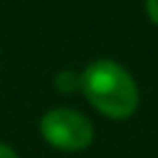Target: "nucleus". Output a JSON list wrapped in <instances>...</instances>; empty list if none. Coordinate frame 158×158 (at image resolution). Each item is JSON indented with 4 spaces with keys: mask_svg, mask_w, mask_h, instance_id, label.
<instances>
[{
    "mask_svg": "<svg viewBox=\"0 0 158 158\" xmlns=\"http://www.w3.org/2000/svg\"><path fill=\"white\" fill-rule=\"evenodd\" d=\"M81 91L89 104L109 118H128L138 106V86L131 74L111 62L96 59L81 74Z\"/></svg>",
    "mask_w": 158,
    "mask_h": 158,
    "instance_id": "obj_1",
    "label": "nucleus"
},
{
    "mask_svg": "<svg viewBox=\"0 0 158 158\" xmlns=\"http://www.w3.org/2000/svg\"><path fill=\"white\" fill-rule=\"evenodd\" d=\"M40 133L59 151H81L91 143V121L74 109H52L40 118Z\"/></svg>",
    "mask_w": 158,
    "mask_h": 158,
    "instance_id": "obj_2",
    "label": "nucleus"
},
{
    "mask_svg": "<svg viewBox=\"0 0 158 158\" xmlns=\"http://www.w3.org/2000/svg\"><path fill=\"white\" fill-rule=\"evenodd\" d=\"M54 84H57V89H59V91H74V89H79V86H81V77H79V74H74V72H59Z\"/></svg>",
    "mask_w": 158,
    "mask_h": 158,
    "instance_id": "obj_3",
    "label": "nucleus"
},
{
    "mask_svg": "<svg viewBox=\"0 0 158 158\" xmlns=\"http://www.w3.org/2000/svg\"><path fill=\"white\" fill-rule=\"evenodd\" d=\"M146 10H148V17L158 25V0H146Z\"/></svg>",
    "mask_w": 158,
    "mask_h": 158,
    "instance_id": "obj_4",
    "label": "nucleus"
},
{
    "mask_svg": "<svg viewBox=\"0 0 158 158\" xmlns=\"http://www.w3.org/2000/svg\"><path fill=\"white\" fill-rule=\"evenodd\" d=\"M0 158H17V153L10 148V146H5V143H0Z\"/></svg>",
    "mask_w": 158,
    "mask_h": 158,
    "instance_id": "obj_5",
    "label": "nucleus"
}]
</instances>
